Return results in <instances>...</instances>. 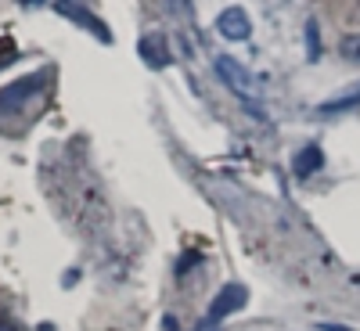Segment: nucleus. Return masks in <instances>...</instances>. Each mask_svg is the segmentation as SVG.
I'll use <instances>...</instances> for the list:
<instances>
[{"mask_svg": "<svg viewBox=\"0 0 360 331\" xmlns=\"http://www.w3.org/2000/svg\"><path fill=\"white\" fill-rule=\"evenodd\" d=\"M217 76H220V83L231 90V94L238 98V101H242L249 112H256L259 119L266 115L263 112V94H259V83L249 76V69L242 65V62H238V58H231V54H217Z\"/></svg>", "mask_w": 360, "mask_h": 331, "instance_id": "f257e3e1", "label": "nucleus"}, {"mask_svg": "<svg viewBox=\"0 0 360 331\" xmlns=\"http://www.w3.org/2000/svg\"><path fill=\"white\" fill-rule=\"evenodd\" d=\"M217 29L224 40H249L252 37V18L245 15V8H224L217 18Z\"/></svg>", "mask_w": 360, "mask_h": 331, "instance_id": "f03ea898", "label": "nucleus"}, {"mask_svg": "<svg viewBox=\"0 0 360 331\" xmlns=\"http://www.w3.org/2000/svg\"><path fill=\"white\" fill-rule=\"evenodd\" d=\"M245 299H249V292L242 285H224L217 292V299H213V306H209V320H220V317L238 313V310L245 306Z\"/></svg>", "mask_w": 360, "mask_h": 331, "instance_id": "7ed1b4c3", "label": "nucleus"}, {"mask_svg": "<svg viewBox=\"0 0 360 331\" xmlns=\"http://www.w3.org/2000/svg\"><path fill=\"white\" fill-rule=\"evenodd\" d=\"M44 86H47V72H37V76H29L25 83H11V86H4V90H0V112H8L11 101L25 105V101L33 98L37 90H44Z\"/></svg>", "mask_w": 360, "mask_h": 331, "instance_id": "20e7f679", "label": "nucleus"}, {"mask_svg": "<svg viewBox=\"0 0 360 331\" xmlns=\"http://www.w3.org/2000/svg\"><path fill=\"white\" fill-rule=\"evenodd\" d=\"M137 54H141L152 69H166V65L173 62V54H169V47H166V37H162V33H148V37L137 44Z\"/></svg>", "mask_w": 360, "mask_h": 331, "instance_id": "39448f33", "label": "nucleus"}, {"mask_svg": "<svg viewBox=\"0 0 360 331\" xmlns=\"http://www.w3.org/2000/svg\"><path fill=\"white\" fill-rule=\"evenodd\" d=\"M58 11H62V15H69L76 25H86L90 29V33H94L98 40H105V44H112V33H108V29L94 18V15H90L86 8H79V4H72V0H58Z\"/></svg>", "mask_w": 360, "mask_h": 331, "instance_id": "423d86ee", "label": "nucleus"}, {"mask_svg": "<svg viewBox=\"0 0 360 331\" xmlns=\"http://www.w3.org/2000/svg\"><path fill=\"white\" fill-rule=\"evenodd\" d=\"M321 166H324V152H321L317 144H307L303 152L295 155V176H299V180H307V176H314V173H317Z\"/></svg>", "mask_w": 360, "mask_h": 331, "instance_id": "0eeeda50", "label": "nucleus"}, {"mask_svg": "<svg viewBox=\"0 0 360 331\" xmlns=\"http://www.w3.org/2000/svg\"><path fill=\"white\" fill-rule=\"evenodd\" d=\"M349 108H360V83L353 90H346V94H335V98H328L317 115H339V112H349Z\"/></svg>", "mask_w": 360, "mask_h": 331, "instance_id": "6e6552de", "label": "nucleus"}, {"mask_svg": "<svg viewBox=\"0 0 360 331\" xmlns=\"http://www.w3.org/2000/svg\"><path fill=\"white\" fill-rule=\"evenodd\" d=\"M339 54L346 58V62L360 65V33H349V37H342V44H339Z\"/></svg>", "mask_w": 360, "mask_h": 331, "instance_id": "1a4fd4ad", "label": "nucleus"}, {"mask_svg": "<svg viewBox=\"0 0 360 331\" xmlns=\"http://www.w3.org/2000/svg\"><path fill=\"white\" fill-rule=\"evenodd\" d=\"M307 54H310V62H317V54H321V47H317V22H307Z\"/></svg>", "mask_w": 360, "mask_h": 331, "instance_id": "9d476101", "label": "nucleus"}, {"mask_svg": "<svg viewBox=\"0 0 360 331\" xmlns=\"http://www.w3.org/2000/svg\"><path fill=\"white\" fill-rule=\"evenodd\" d=\"M0 331H18V324L8 320V317H0Z\"/></svg>", "mask_w": 360, "mask_h": 331, "instance_id": "9b49d317", "label": "nucleus"}, {"mask_svg": "<svg viewBox=\"0 0 360 331\" xmlns=\"http://www.w3.org/2000/svg\"><path fill=\"white\" fill-rule=\"evenodd\" d=\"M22 4H40V0H22Z\"/></svg>", "mask_w": 360, "mask_h": 331, "instance_id": "f8f14e48", "label": "nucleus"}]
</instances>
